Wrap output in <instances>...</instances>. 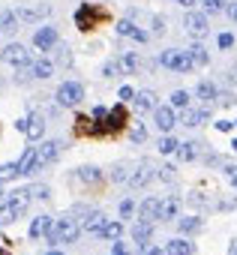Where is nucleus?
Instances as JSON below:
<instances>
[{
	"label": "nucleus",
	"mask_w": 237,
	"mask_h": 255,
	"mask_svg": "<svg viewBox=\"0 0 237 255\" xmlns=\"http://www.w3.org/2000/svg\"><path fill=\"white\" fill-rule=\"evenodd\" d=\"M30 75H33V78H51V75H54V63H51L48 57H39V60L30 63Z\"/></svg>",
	"instance_id": "nucleus-20"
},
{
	"label": "nucleus",
	"mask_w": 237,
	"mask_h": 255,
	"mask_svg": "<svg viewBox=\"0 0 237 255\" xmlns=\"http://www.w3.org/2000/svg\"><path fill=\"white\" fill-rule=\"evenodd\" d=\"M36 171V147H27L18 159V174H33Z\"/></svg>",
	"instance_id": "nucleus-23"
},
{
	"label": "nucleus",
	"mask_w": 237,
	"mask_h": 255,
	"mask_svg": "<svg viewBox=\"0 0 237 255\" xmlns=\"http://www.w3.org/2000/svg\"><path fill=\"white\" fill-rule=\"evenodd\" d=\"M120 72H123V63L117 60V57H111V60L102 63V75H105V78H117Z\"/></svg>",
	"instance_id": "nucleus-36"
},
{
	"label": "nucleus",
	"mask_w": 237,
	"mask_h": 255,
	"mask_svg": "<svg viewBox=\"0 0 237 255\" xmlns=\"http://www.w3.org/2000/svg\"><path fill=\"white\" fill-rule=\"evenodd\" d=\"M150 237H153V222L138 219V222L132 225V240H135V243H141V240H150Z\"/></svg>",
	"instance_id": "nucleus-27"
},
{
	"label": "nucleus",
	"mask_w": 237,
	"mask_h": 255,
	"mask_svg": "<svg viewBox=\"0 0 237 255\" xmlns=\"http://www.w3.org/2000/svg\"><path fill=\"white\" fill-rule=\"evenodd\" d=\"M177 147H180L177 138H171V135H162V138H159V153L168 156V153H177Z\"/></svg>",
	"instance_id": "nucleus-38"
},
{
	"label": "nucleus",
	"mask_w": 237,
	"mask_h": 255,
	"mask_svg": "<svg viewBox=\"0 0 237 255\" xmlns=\"http://www.w3.org/2000/svg\"><path fill=\"white\" fill-rule=\"evenodd\" d=\"M174 111H177V108H171V105H156V108H153V120H156V126H159V129H162L165 135L174 129L177 123H180Z\"/></svg>",
	"instance_id": "nucleus-9"
},
{
	"label": "nucleus",
	"mask_w": 237,
	"mask_h": 255,
	"mask_svg": "<svg viewBox=\"0 0 237 255\" xmlns=\"http://www.w3.org/2000/svg\"><path fill=\"white\" fill-rule=\"evenodd\" d=\"M129 138H132L135 144H141V141L147 138V129H144V123H141V120H135V123H132V129H129Z\"/></svg>",
	"instance_id": "nucleus-41"
},
{
	"label": "nucleus",
	"mask_w": 237,
	"mask_h": 255,
	"mask_svg": "<svg viewBox=\"0 0 237 255\" xmlns=\"http://www.w3.org/2000/svg\"><path fill=\"white\" fill-rule=\"evenodd\" d=\"M57 60H60L63 66H69V63H72V54H69V48H66V45H63V48H57Z\"/></svg>",
	"instance_id": "nucleus-48"
},
{
	"label": "nucleus",
	"mask_w": 237,
	"mask_h": 255,
	"mask_svg": "<svg viewBox=\"0 0 237 255\" xmlns=\"http://www.w3.org/2000/svg\"><path fill=\"white\" fill-rule=\"evenodd\" d=\"M105 126H108V132L123 129V126H126V108H123V105H114V108L108 111V120H105Z\"/></svg>",
	"instance_id": "nucleus-17"
},
{
	"label": "nucleus",
	"mask_w": 237,
	"mask_h": 255,
	"mask_svg": "<svg viewBox=\"0 0 237 255\" xmlns=\"http://www.w3.org/2000/svg\"><path fill=\"white\" fill-rule=\"evenodd\" d=\"M78 180L81 183H99L102 180V171L96 165H84V168H78Z\"/></svg>",
	"instance_id": "nucleus-31"
},
{
	"label": "nucleus",
	"mask_w": 237,
	"mask_h": 255,
	"mask_svg": "<svg viewBox=\"0 0 237 255\" xmlns=\"http://www.w3.org/2000/svg\"><path fill=\"white\" fill-rule=\"evenodd\" d=\"M105 222H108V216H105V213L90 210V213H87V219H84V225H81V231H84V234H102Z\"/></svg>",
	"instance_id": "nucleus-15"
},
{
	"label": "nucleus",
	"mask_w": 237,
	"mask_h": 255,
	"mask_svg": "<svg viewBox=\"0 0 237 255\" xmlns=\"http://www.w3.org/2000/svg\"><path fill=\"white\" fill-rule=\"evenodd\" d=\"M159 204H162V198H144L141 201V207H138V219H144V222H156L159 219Z\"/></svg>",
	"instance_id": "nucleus-14"
},
{
	"label": "nucleus",
	"mask_w": 237,
	"mask_h": 255,
	"mask_svg": "<svg viewBox=\"0 0 237 255\" xmlns=\"http://www.w3.org/2000/svg\"><path fill=\"white\" fill-rule=\"evenodd\" d=\"M198 153H201V144L198 141H183L177 147V159L180 162H192V159H198Z\"/></svg>",
	"instance_id": "nucleus-22"
},
{
	"label": "nucleus",
	"mask_w": 237,
	"mask_h": 255,
	"mask_svg": "<svg viewBox=\"0 0 237 255\" xmlns=\"http://www.w3.org/2000/svg\"><path fill=\"white\" fill-rule=\"evenodd\" d=\"M165 255H195V243H189L183 234L180 237H171L168 246H165Z\"/></svg>",
	"instance_id": "nucleus-16"
},
{
	"label": "nucleus",
	"mask_w": 237,
	"mask_h": 255,
	"mask_svg": "<svg viewBox=\"0 0 237 255\" xmlns=\"http://www.w3.org/2000/svg\"><path fill=\"white\" fill-rule=\"evenodd\" d=\"M225 6H228V0H201V12L207 15H219L225 12Z\"/></svg>",
	"instance_id": "nucleus-34"
},
{
	"label": "nucleus",
	"mask_w": 237,
	"mask_h": 255,
	"mask_svg": "<svg viewBox=\"0 0 237 255\" xmlns=\"http://www.w3.org/2000/svg\"><path fill=\"white\" fill-rule=\"evenodd\" d=\"M129 171H132V168H129L126 162H117V165H111V180H114V183H126V180H129Z\"/></svg>",
	"instance_id": "nucleus-35"
},
{
	"label": "nucleus",
	"mask_w": 237,
	"mask_h": 255,
	"mask_svg": "<svg viewBox=\"0 0 237 255\" xmlns=\"http://www.w3.org/2000/svg\"><path fill=\"white\" fill-rule=\"evenodd\" d=\"M45 255H66V252H60V249H48Z\"/></svg>",
	"instance_id": "nucleus-55"
},
{
	"label": "nucleus",
	"mask_w": 237,
	"mask_h": 255,
	"mask_svg": "<svg viewBox=\"0 0 237 255\" xmlns=\"http://www.w3.org/2000/svg\"><path fill=\"white\" fill-rule=\"evenodd\" d=\"M120 63H123V72H135V69H138V54H135V51H126V54L120 57Z\"/></svg>",
	"instance_id": "nucleus-42"
},
{
	"label": "nucleus",
	"mask_w": 237,
	"mask_h": 255,
	"mask_svg": "<svg viewBox=\"0 0 237 255\" xmlns=\"http://www.w3.org/2000/svg\"><path fill=\"white\" fill-rule=\"evenodd\" d=\"M90 117H93V120H108V108H105V105H96Z\"/></svg>",
	"instance_id": "nucleus-51"
},
{
	"label": "nucleus",
	"mask_w": 237,
	"mask_h": 255,
	"mask_svg": "<svg viewBox=\"0 0 237 255\" xmlns=\"http://www.w3.org/2000/svg\"><path fill=\"white\" fill-rule=\"evenodd\" d=\"M54 216H48V213H42V216H36V219H30V228H27V234H30V240H39V237H48V231L54 228Z\"/></svg>",
	"instance_id": "nucleus-10"
},
{
	"label": "nucleus",
	"mask_w": 237,
	"mask_h": 255,
	"mask_svg": "<svg viewBox=\"0 0 237 255\" xmlns=\"http://www.w3.org/2000/svg\"><path fill=\"white\" fill-rule=\"evenodd\" d=\"M153 177H156V168H153V165L144 159V162H138V165L129 171V180H126V183H129L132 189H144V186H147Z\"/></svg>",
	"instance_id": "nucleus-7"
},
{
	"label": "nucleus",
	"mask_w": 237,
	"mask_h": 255,
	"mask_svg": "<svg viewBox=\"0 0 237 255\" xmlns=\"http://www.w3.org/2000/svg\"><path fill=\"white\" fill-rule=\"evenodd\" d=\"M0 60L9 63V66H27V63H30V51H27L24 45L12 42V45H6L3 51H0Z\"/></svg>",
	"instance_id": "nucleus-8"
},
{
	"label": "nucleus",
	"mask_w": 237,
	"mask_h": 255,
	"mask_svg": "<svg viewBox=\"0 0 237 255\" xmlns=\"http://www.w3.org/2000/svg\"><path fill=\"white\" fill-rule=\"evenodd\" d=\"M213 126H216L219 132H231V129H234V120H225V117H222V120H216Z\"/></svg>",
	"instance_id": "nucleus-47"
},
{
	"label": "nucleus",
	"mask_w": 237,
	"mask_h": 255,
	"mask_svg": "<svg viewBox=\"0 0 237 255\" xmlns=\"http://www.w3.org/2000/svg\"><path fill=\"white\" fill-rule=\"evenodd\" d=\"M18 12L15 9H3V12H0V30H3V33H15L18 30Z\"/></svg>",
	"instance_id": "nucleus-26"
},
{
	"label": "nucleus",
	"mask_w": 237,
	"mask_h": 255,
	"mask_svg": "<svg viewBox=\"0 0 237 255\" xmlns=\"http://www.w3.org/2000/svg\"><path fill=\"white\" fill-rule=\"evenodd\" d=\"M33 45H36L39 51H51V48L57 45V27H39V30L33 33Z\"/></svg>",
	"instance_id": "nucleus-11"
},
{
	"label": "nucleus",
	"mask_w": 237,
	"mask_h": 255,
	"mask_svg": "<svg viewBox=\"0 0 237 255\" xmlns=\"http://www.w3.org/2000/svg\"><path fill=\"white\" fill-rule=\"evenodd\" d=\"M177 213H180V198L177 195L162 198V204H159V222H174V219H180Z\"/></svg>",
	"instance_id": "nucleus-13"
},
{
	"label": "nucleus",
	"mask_w": 237,
	"mask_h": 255,
	"mask_svg": "<svg viewBox=\"0 0 237 255\" xmlns=\"http://www.w3.org/2000/svg\"><path fill=\"white\" fill-rule=\"evenodd\" d=\"M18 216H21V213H18V210H15L9 201H3V204H0V225H12Z\"/></svg>",
	"instance_id": "nucleus-32"
},
{
	"label": "nucleus",
	"mask_w": 237,
	"mask_h": 255,
	"mask_svg": "<svg viewBox=\"0 0 237 255\" xmlns=\"http://www.w3.org/2000/svg\"><path fill=\"white\" fill-rule=\"evenodd\" d=\"M189 99H192V96H189V90H174L168 105H171V108H177V111H186V108H189Z\"/></svg>",
	"instance_id": "nucleus-33"
},
{
	"label": "nucleus",
	"mask_w": 237,
	"mask_h": 255,
	"mask_svg": "<svg viewBox=\"0 0 237 255\" xmlns=\"http://www.w3.org/2000/svg\"><path fill=\"white\" fill-rule=\"evenodd\" d=\"M177 228L186 237V234H198L204 228V222H201V216H183V219H177Z\"/></svg>",
	"instance_id": "nucleus-25"
},
{
	"label": "nucleus",
	"mask_w": 237,
	"mask_h": 255,
	"mask_svg": "<svg viewBox=\"0 0 237 255\" xmlns=\"http://www.w3.org/2000/svg\"><path fill=\"white\" fill-rule=\"evenodd\" d=\"M111 255H132V249H129L126 243H120V240H114V246H111Z\"/></svg>",
	"instance_id": "nucleus-46"
},
{
	"label": "nucleus",
	"mask_w": 237,
	"mask_h": 255,
	"mask_svg": "<svg viewBox=\"0 0 237 255\" xmlns=\"http://www.w3.org/2000/svg\"><path fill=\"white\" fill-rule=\"evenodd\" d=\"M231 150H237V138H234V141H231Z\"/></svg>",
	"instance_id": "nucleus-57"
},
{
	"label": "nucleus",
	"mask_w": 237,
	"mask_h": 255,
	"mask_svg": "<svg viewBox=\"0 0 237 255\" xmlns=\"http://www.w3.org/2000/svg\"><path fill=\"white\" fill-rule=\"evenodd\" d=\"M60 150H63L60 141H39V147H36V171L45 168V165H54Z\"/></svg>",
	"instance_id": "nucleus-5"
},
{
	"label": "nucleus",
	"mask_w": 237,
	"mask_h": 255,
	"mask_svg": "<svg viewBox=\"0 0 237 255\" xmlns=\"http://www.w3.org/2000/svg\"><path fill=\"white\" fill-rule=\"evenodd\" d=\"M156 63L162 66V69H171V72H192L195 69V63H192V57H189V51H180V48H165L159 57H156Z\"/></svg>",
	"instance_id": "nucleus-2"
},
{
	"label": "nucleus",
	"mask_w": 237,
	"mask_h": 255,
	"mask_svg": "<svg viewBox=\"0 0 237 255\" xmlns=\"http://www.w3.org/2000/svg\"><path fill=\"white\" fill-rule=\"evenodd\" d=\"M186 201H189V204H192V207H204V204H207V198H204V195H201V192H192V195H189V198H186Z\"/></svg>",
	"instance_id": "nucleus-49"
},
{
	"label": "nucleus",
	"mask_w": 237,
	"mask_h": 255,
	"mask_svg": "<svg viewBox=\"0 0 237 255\" xmlns=\"http://www.w3.org/2000/svg\"><path fill=\"white\" fill-rule=\"evenodd\" d=\"M186 51H189V57H192V63H195V66H207V63H210V54H207V48H204L201 42L189 45Z\"/></svg>",
	"instance_id": "nucleus-29"
},
{
	"label": "nucleus",
	"mask_w": 237,
	"mask_h": 255,
	"mask_svg": "<svg viewBox=\"0 0 237 255\" xmlns=\"http://www.w3.org/2000/svg\"><path fill=\"white\" fill-rule=\"evenodd\" d=\"M27 126H30V117H18V120H15V129L24 132V135H27Z\"/></svg>",
	"instance_id": "nucleus-52"
},
{
	"label": "nucleus",
	"mask_w": 237,
	"mask_h": 255,
	"mask_svg": "<svg viewBox=\"0 0 237 255\" xmlns=\"http://www.w3.org/2000/svg\"><path fill=\"white\" fill-rule=\"evenodd\" d=\"M231 186H234V189H237V174H234V177H231Z\"/></svg>",
	"instance_id": "nucleus-56"
},
{
	"label": "nucleus",
	"mask_w": 237,
	"mask_h": 255,
	"mask_svg": "<svg viewBox=\"0 0 237 255\" xmlns=\"http://www.w3.org/2000/svg\"><path fill=\"white\" fill-rule=\"evenodd\" d=\"M234 126H237V120H234Z\"/></svg>",
	"instance_id": "nucleus-60"
},
{
	"label": "nucleus",
	"mask_w": 237,
	"mask_h": 255,
	"mask_svg": "<svg viewBox=\"0 0 237 255\" xmlns=\"http://www.w3.org/2000/svg\"><path fill=\"white\" fill-rule=\"evenodd\" d=\"M204 120H210V105H204V108H186L183 114H180V123L183 126H201Z\"/></svg>",
	"instance_id": "nucleus-12"
},
{
	"label": "nucleus",
	"mask_w": 237,
	"mask_h": 255,
	"mask_svg": "<svg viewBox=\"0 0 237 255\" xmlns=\"http://www.w3.org/2000/svg\"><path fill=\"white\" fill-rule=\"evenodd\" d=\"M105 18V9H99V6H90V3H84V6H78V12H75V24H78V30H93L99 21Z\"/></svg>",
	"instance_id": "nucleus-4"
},
{
	"label": "nucleus",
	"mask_w": 237,
	"mask_h": 255,
	"mask_svg": "<svg viewBox=\"0 0 237 255\" xmlns=\"http://www.w3.org/2000/svg\"><path fill=\"white\" fill-rule=\"evenodd\" d=\"M156 177H159L162 183H174V180H177V168H174V165H162V168H156Z\"/></svg>",
	"instance_id": "nucleus-40"
},
{
	"label": "nucleus",
	"mask_w": 237,
	"mask_h": 255,
	"mask_svg": "<svg viewBox=\"0 0 237 255\" xmlns=\"http://www.w3.org/2000/svg\"><path fill=\"white\" fill-rule=\"evenodd\" d=\"M0 255H9V252H0Z\"/></svg>",
	"instance_id": "nucleus-59"
},
{
	"label": "nucleus",
	"mask_w": 237,
	"mask_h": 255,
	"mask_svg": "<svg viewBox=\"0 0 237 255\" xmlns=\"http://www.w3.org/2000/svg\"><path fill=\"white\" fill-rule=\"evenodd\" d=\"M216 45H219L222 51L234 48V33H219V36H216Z\"/></svg>",
	"instance_id": "nucleus-45"
},
{
	"label": "nucleus",
	"mask_w": 237,
	"mask_h": 255,
	"mask_svg": "<svg viewBox=\"0 0 237 255\" xmlns=\"http://www.w3.org/2000/svg\"><path fill=\"white\" fill-rule=\"evenodd\" d=\"M78 234H81V225H78L72 216H63V219H57V222H54V228L48 231V246H51V249H57L60 243H75V240H78Z\"/></svg>",
	"instance_id": "nucleus-1"
},
{
	"label": "nucleus",
	"mask_w": 237,
	"mask_h": 255,
	"mask_svg": "<svg viewBox=\"0 0 237 255\" xmlns=\"http://www.w3.org/2000/svg\"><path fill=\"white\" fill-rule=\"evenodd\" d=\"M177 3H180V6H186V9H192L195 3H201V0H177Z\"/></svg>",
	"instance_id": "nucleus-54"
},
{
	"label": "nucleus",
	"mask_w": 237,
	"mask_h": 255,
	"mask_svg": "<svg viewBox=\"0 0 237 255\" xmlns=\"http://www.w3.org/2000/svg\"><path fill=\"white\" fill-rule=\"evenodd\" d=\"M231 75H234V81H237V66H234V72H231Z\"/></svg>",
	"instance_id": "nucleus-58"
},
{
	"label": "nucleus",
	"mask_w": 237,
	"mask_h": 255,
	"mask_svg": "<svg viewBox=\"0 0 237 255\" xmlns=\"http://www.w3.org/2000/svg\"><path fill=\"white\" fill-rule=\"evenodd\" d=\"M15 177H21V174H18V162H6V165H0V183L15 180Z\"/></svg>",
	"instance_id": "nucleus-37"
},
{
	"label": "nucleus",
	"mask_w": 237,
	"mask_h": 255,
	"mask_svg": "<svg viewBox=\"0 0 237 255\" xmlns=\"http://www.w3.org/2000/svg\"><path fill=\"white\" fill-rule=\"evenodd\" d=\"M117 96H120L123 102H132V99H135V90H132V87H120V90H117Z\"/></svg>",
	"instance_id": "nucleus-50"
},
{
	"label": "nucleus",
	"mask_w": 237,
	"mask_h": 255,
	"mask_svg": "<svg viewBox=\"0 0 237 255\" xmlns=\"http://www.w3.org/2000/svg\"><path fill=\"white\" fill-rule=\"evenodd\" d=\"M132 102H135V111H153V108L159 105V102H156V93H153V90H138Z\"/></svg>",
	"instance_id": "nucleus-19"
},
{
	"label": "nucleus",
	"mask_w": 237,
	"mask_h": 255,
	"mask_svg": "<svg viewBox=\"0 0 237 255\" xmlns=\"http://www.w3.org/2000/svg\"><path fill=\"white\" fill-rule=\"evenodd\" d=\"M120 234H123V222H111V219H108L99 237H105V240H111V243H114V240H120Z\"/></svg>",
	"instance_id": "nucleus-30"
},
{
	"label": "nucleus",
	"mask_w": 237,
	"mask_h": 255,
	"mask_svg": "<svg viewBox=\"0 0 237 255\" xmlns=\"http://www.w3.org/2000/svg\"><path fill=\"white\" fill-rule=\"evenodd\" d=\"M117 210H120V216H123V219H129V216L135 213V201H132V198H123Z\"/></svg>",
	"instance_id": "nucleus-44"
},
{
	"label": "nucleus",
	"mask_w": 237,
	"mask_h": 255,
	"mask_svg": "<svg viewBox=\"0 0 237 255\" xmlns=\"http://www.w3.org/2000/svg\"><path fill=\"white\" fill-rule=\"evenodd\" d=\"M27 189H30V195H33V198H42V201H45V198H51V189H48L45 183H33V186H27Z\"/></svg>",
	"instance_id": "nucleus-43"
},
{
	"label": "nucleus",
	"mask_w": 237,
	"mask_h": 255,
	"mask_svg": "<svg viewBox=\"0 0 237 255\" xmlns=\"http://www.w3.org/2000/svg\"><path fill=\"white\" fill-rule=\"evenodd\" d=\"M57 105H63V108H75L81 99H84V84L81 81H63L60 87H57Z\"/></svg>",
	"instance_id": "nucleus-3"
},
{
	"label": "nucleus",
	"mask_w": 237,
	"mask_h": 255,
	"mask_svg": "<svg viewBox=\"0 0 237 255\" xmlns=\"http://www.w3.org/2000/svg\"><path fill=\"white\" fill-rule=\"evenodd\" d=\"M42 135H45V117L42 114H33L30 117V126H27V138L30 141H42Z\"/></svg>",
	"instance_id": "nucleus-21"
},
{
	"label": "nucleus",
	"mask_w": 237,
	"mask_h": 255,
	"mask_svg": "<svg viewBox=\"0 0 237 255\" xmlns=\"http://www.w3.org/2000/svg\"><path fill=\"white\" fill-rule=\"evenodd\" d=\"M225 12H228V18L237 24V3H228V6H225Z\"/></svg>",
	"instance_id": "nucleus-53"
},
{
	"label": "nucleus",
	"mask_w": 237,
	"mask_h": 255,
	"mask_svg": "<svg viewBox=\"0 0 237 255\" xmlns=\"http://www.w3.org/2000/svg\"><path fill=\"white\" fill-rule=\"evenodd\" d=\"M30 198H33V195H30V189H15V192H9V198H6V201H9L18 213H24V210H27V204H30Z\"/></svg>",
	"instance_id": "nucleus-24"
},
{
	"label": "nucleus",
	"mask_w": 237,
	"mask_h": 255,
	"mask_svg": "<svg viewBox=\"0 0 237 255\" xmlns=\"http://www.w3.org/2000/svg\"><path fill=\"white\" fill-rule=\"evenodd\" d=\"M135 30H138V24L132 18H120V21H117V33H120V36H135Z\"/></svg>",
	"instance_id": "nucleus-39"
},
{
	"label": "nucleus",
	"mask_w": 237,
	"mask_h": 255,
	"mask_svg": "<svg viewBox=\"0 0 237 255\" xmlns=\"http://www.w3.org/2000/svg\"><path fill=\"white\" fill-rule=\"evenodd\" d=\"M183 27H186V33L195 36V39L207 36V30H210V24H207V12H186V15H183Z\"/></svg>",
	"instance_id": "nucleus-6"
},
{
	"label": "nucleus",
	"mask_w": 237,
	"mask_h": 255,
	"mask_svg": "<svg viewBox=\"0 0 237 255\" xmlns=\"http://www.w3.org/2000/svg\"><path fill=\"white\" fill-rule=\"evenodd\" d=\"M195 96H198L204 105H213V102L219 99V90H216V84H213V81H198V87H195Z\"/></svg>",
	"instance_id": "nucleus-18"
},
{
	"label": "nucleus",
	"mask_w": 237,
	"mask_h": 255,
	"mask_svg": "<svg viewBox=\"0 0 237 255\" xmlns=\"http://www.w3.org/2000/svg\"><path fill=\"white\" fill-rule=\"evenodd\" d=\"M45 15H48V6H39V9H33V6H21V9H18V18H21V21H30V24L39 21V18H45Z\"/></svg>",
	"instance_id": "nucleus-28"
}]
</instances>
